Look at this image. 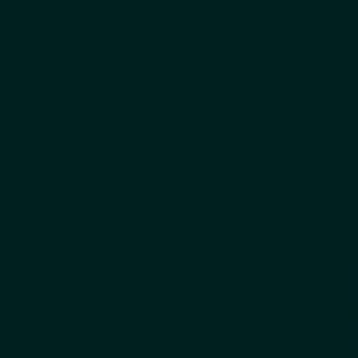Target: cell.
Instances as JSON below:
<instances>
[{"label":"cell","instance_id":"cell-1","mask_svg":"<svg viewBox=\"0 0 358 358\" xmlns=\"http://www.w3.org/2000/svg\"><path fill=\"white\" fill-rule=\"evenodd\" d=\"M340 321H349V340H358V283H349V302H340Z\"/></svg>","mask_w":358,"mask_h":358}]
</instances>
